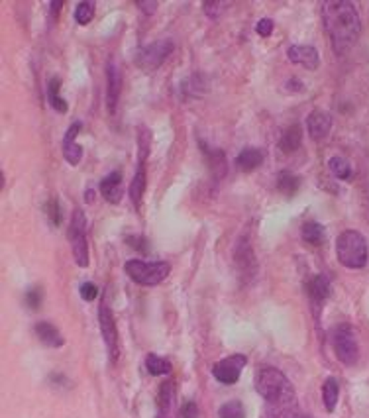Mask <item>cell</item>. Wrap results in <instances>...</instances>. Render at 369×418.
I'll use <instances>...</instances> for the list:
<instances>
[{"label":"cell","mask_w":369,"mask_h":418,"mask_svg":"<svg viewBox=\"0 0 369 418\" xmlns=\"http://www.w3.org/2000/svg\"><path fill=\"white\" fill-rule=\"evenodd\" d=\"M95 16V4L92 2H81V4H77V9H75V20H77V24L87 26Z\"/></svg>","instance_id":"cell-29"},{"label":"cell","mask_w":369,"mask_h":418,"mask_svg":"<svg viewBox=\"0 0 369 418\" xmlns=\"http://www.w3.org/2000/svg\"><path fill=\"white\" fill-rule=\"evenodd\" d=\"M291 418H312V417H306V414H299V412H295Z\"/></svg>","instance_id":"cell-38"},{"label":"cell","mask_w":369,"mask_h":418,"mask_svg":"<svg viewBox=\"0 0 369 418\" xmlns=\"http://www.w3.org/2000/svg\"><path fill=\"white\" fill-rule=\"evenodd\" d=\"M48 210H50L51 224L59 226V224H61V208H59L58 200H50V205H48Z\"/></svg>","instance_id":"cell-33"},{"label":"cell","mask_w":369,"mask_h":418,"mask_svg":"<svg viewBox=\"0 0 369 418\" xmlns=\"http://www.w3.org/2000/svg\"><path fill=\"white\" fill-rule=\"evenodd\" d=\"M301 187V179L296 177L295 173L291 171H281L279 177H277V189L287 195V197H293L296 191Z\"/></svg>","instance_id":"cell-23"},{"label":"cell","mask_w":369,"mask_h":418,"mask_svg":"<svg viewBox=\"0 0 369 418\" xmlns=\"http://www.w3.org/2000/svg\"><path fill=\"white\" fill-rule=\"evenodd\" d=\"M218 418H246V410L244 404L240 401L224 402L218 410Z\"/></svg>","instance_id":"cell-27"},{"label":"cell","mask_w":369,"mask_h":418,"mask_svg":"<svg viewBox=\"0 0 369 418\" xmlns=\"http://www.w3.org/2000/svg\"><path fill=\"white\" fill-rule=\"evenodd\" d=\"M59 87H61V79L59 77H53L50 82V89H48V99H50L51 108H55L59 114H65L67 112V102L61 97H59Z\"/></svg>","instance_id":"cell-24"},{"label":"cell","mask_w":369,"mask_h":418,"mask_svg":"<svg viewBox=\"0 0 369 418\" xmlns=\"http://www.w3.org/2000/svg\"><path fill=\"white\" fill-rule=\"evenodd\" d=\"M255 32L260 33V36H263V38H267V36L273 32V22H271L269 18H263V20H260L257 26H255Z\"/></svg>","instance_id":"cell-34"},{"label":"cell","mask_w":369,"mask_h":418,"mask_svg":"<svg viewBox=\"0 0 369 418\" xmlns=\"http://www.w3.org/2000/svg\"><path fill=\"white\" fill-rule=\"evenodd\" d=\"M63 157L69 165H79L82 157V148L75 141H67L63 139Z\"/></svg>","instance_id":"cell-28"},{"label":"cell","mask_w":369,"mask_h":418,"mask_svg":"<svg viewBox=\"0 0 369 418\" xmlns=\"http://www.w3.org/2000/svg\"><path fill=\"white\" fill-rule=\"evenodd\" d=\"M338 399H340V385H338L336 377H328L322 385V401L328 412L336 409Z\"/></svg>","instance_id":"cell-22"},{"label":"cell","mask_w":369,"mask_h":418,"mask_svg":"<svg viewBox=\"0 0 369 418\" xmlns=\"http://www.w3.org/2000/svg\"><path fill=\"white\" fill-rule=\"evenodd\" d=\"M332 345H334L336 358L344 365L358 363V360H360V345H358L352 326H348V324L336 326L334 332H332Z\"/></svg>","instance_id":"cell-7"},{"label":"cell","mask_w":369,"mask_h":418,"mask_svg":"<svg viewBox=\"0 0 369 418\" xmlns=\"http://www.w3.org/2000/svg\"><path fill=\"white\" fill-rule=\"evenodd\" d=\"M255 391L262 395L271 407H277L279 414L291 418L295 414V389L285 373L275 368H262L255 373Z\"/></svg>","instance_id":"cell-2"},{"label":"cell","mask_w":369,"mask_h":418,"mask_svg":"<svg viewBox=\"0 0 369 418\" xmlns=\"http://www.w3.org/2000/svg\"><path fill=\"white\" fill-rule=\"evenodd\" d=\"M173 50H175V43L171 40H157L138 51L136 63L144 71H156L157 67H161L165 59L171 55Z\"/></svg>","instance_id":"cell-8"},{"label":"cell","mask_w":369,"mask_h":418,"mask_svg":"<svg viewBox=\"0 0 369 418\" xmlns=\"http://www.w3.org/2000/svg\"><path fill=\"white\" fill-rule=\"evenodd\" d=\"M287 59L291 63H296V65L304 67V69H311V71H314L320 63L319 51L314 50L312 45H301V43L289 45Z\"/></svg>","instance_id":"cell-11"},{"label":"cell","mask_w":369,"mask_h":418,"mask_svg":"<svg viewBox=\"0 0 369 418\" xmlns=\"http://www.w3.org/2000/svg\"><path fill=\"white\" fill-rule=\"evenodd\" d=\"M328 169L332 175H336L338 179H344V181L352 179V167H350V164L346 161V157L342 156L330 157Z\"/></svg>","instance_id":"cell-25"},{"label":"cell","mask_w":369,"mask_h":418,"mask_svg":"<svg viewBox=\"0 0 369 418\" xmlns=\"http://www.w3.org/2000/svg\"><path fill=\"white\" fill-rule=\"evenodd\" d=\"M120 89H122V77L120 69L114 65V61H108L107 65V108L110 114H114L120 99Z\"/></svg>","instance_id":"cell-13"},{"label":"cell","mask_w":369,"mask_h":418,"mask_svg":"<svg viewBox=\"0 0 369 418\" xmlns=\"http://www.w3.org/2000/svg\"><path fill=\"white\" fill-rule=\"evenodd\" d=\"M79 291H81V299L82 301H87V303L95 301L97 295H99V289H97V285H95V283H89V281H87V283H82Z\"/></svg>","instance_id":"cell-30"},{"label":"cell","mask_w":369,"mask_h":418,"mask_svg":"<svg viewBox=\"0 0 369 418\" xmlns=\"http://www.w3.org/2000/svg\"><path fill=\"white\" fill-rule=\"evenodd\" d=\"M306 289L312 304H324V301L330 296V279L326 275H314L309 281Z\"/></svg>","instance_id":"cell-17"},{"label":"cell","mask_w":369,"mask_h":418,"mask_svg":"<svg viewBox=\"0 0 369 418\" xmlns=\"http://www.w3.org/2000/svg\"><path fill=\"white\" fill-rule=\"evenodd\" d=\"M198 417V407L197 402L187 401L181 407V418H197Z\"/></svg>","instance_id":"cell-32"},{"label":"cell","mask_w":369,"mask_h":418,"mask_svg":"<svg viewBox=\"0 0 369 418\" xmlns=\"http://www.w3.org/2000/svg\"><path fill=\"white\" fill-rule=\"evenodd\" d=\"M322 20L328 32L332 48L342 55L360 38L361 20L358 9L348 0H328L322 4Z\"/></svg>","instance_id":"cell-1"},{"label":"cell","mask_w":369,"mask_h":418,"mask_svg":"<svg viewBox=\"0 0 369 418\" xmlns=\"http://www.w3.org/2000/svg\"><path fill=\"white\" fill-rule=\"evenodd\" d=\"M26 304L30 306V309H40L41 304V289L40 287H33L30 289L28 293H26Z\"/></svg>","instance_id":"cell-31"},{"label":"cell","mask_w":369,"mask_h":418,"mask_svg":"<svg viewBox=\"0 0 369 418\" xmlns=\"http://www.w3.org/2000/svg\"><path fill=\"white\" fill-rule=\"evenodd\" d=\"M33 330H36V336L40 338L41 344L48 345V348H61V345L65 344L61 332L53 324H50V322H38Z\"/></svg>","instance_id":"cell-16"},{"label":"cell","mask_w":369,"mask_h":418,"mask_svg":"<svg viewBox=\"0 0 369 418\" xmlns=\"http://www.w3.org/2000/svg\"><path fill=\"white\" fill-rule=\"evenodd\" d=\"M100 195L110 205H118L122 200V173H108L107 177L100 181Z\"/></svg>","instance_id":"cell-14"},{"label":"cell","mask_w":369,"mask_h":418,"mask_svg":"<svg viewBox=\"0 0 369 418\" xmlns=\"http://www.w3.org/2000/svg\"><path fill=\"white\" fill-rule=\"evenodd\" d=\"M69 244L73 250L75 263L79 267H89V244H87V218L82 210H75L69 226Z\"/></svg>","instance_id":"cell-6"},{"label":"cell","mask_w":369,"mask_h":418,"mask_svg":"<svg viewBox=\"0 0 369 418\" xmlns=\"http://www.w3.org/2000/svg\"><path fill=\"white\" fill-rule=\"evenodd\" d=\"M149 139H151V134H149L146 128H140V154H138V167H136V173H134V179L130 183V198L132 205L136 208H140L141 198H144V193H146V185H148V177H146V159H148L149 154Z\"/></svg>","instance_id":"cell-5"},{"label":"cell","mask_w":369,"mask_h":418,"mask_svg":"<svg viewBox=\"0 0 369 418\" xmlns=\"http://www.w3.org/2000/svg\"><path fill=\"white\" fill-rule=\"evenodd\" d=\"M138 6H140V9L146 10V12H148V14H151V12H154V10L157 9V4H156V2H149V4H146V2H140V4H138Z\"/></svg>","instance_id":"cell-36"},{"label":"cell","mask_w":369,"mask_h":418,"mask_svg":"<svg viewBox=\"0 0 369 418\" xmlns=\"http://www.w3.org/2000/svg\"><path fill=\"white\" fill-rule=\"evenodd\" d=\"M336 257L348 269H361L368 263V242L358 230H346L336 240Z\"/></svg>","instance_id":"cell-3"},{"label":"cell","mask_w":369,"mask_h":418,"mask_svg":"<svg viewBox=\"0 0 369 418\" xmlns=\"http://www.w3.org/2000/svg\"><path fill=\"white\" fill-rule=\"evenodd\" d=\"M236 265H238L242 281L254 279L255 267H257V265H255L254 252H252V247L247 246V244H244V247L238 246V250H236Z\"/></svg>","instance_id":"cell-15"},{"label":"cell","mask_w":369,"mask_h":418,"mask_svg":"<svg viewBox=\"0 0 369 418\" xmlns=\"http://www.w3.org/2000/svg\"><path fill=\"white\" fill-rule=\"evenodd\" d=\"M330 128H332V116L326 110L316 108L306 118V130H309V136L314 141H320V139L326 138L330 134Z\"/></svg>","instance_id":"cell-12"},{"label":"cell","mask_w":369,"mask_h":418,"mask_svg":"<svg viewBox=\"0 0 369 418\" xmlns=\"http://www.w3.org/2000/svg\"><path fill=\"white\" fill-rule=\"evenodd\" d=\"M301 236L306 244L311 246H320L326 240V228L319 222H304L301 228Z\"/></svg>","instance_id":"cell-21"},{"label":"cell","mask_w":369,"mask_h":418,"mask_svg":"<svg viewBox=\"0 0 369 418\" xmlns=\"http://www.w3.org/2000/svg\"><path fill=\"white\" fill-rule=\"evenodd\" d=\"M146 368H148L151 375H167L171 371V363L156 355V353H149L148 358H146Z\"/></svg>","instance_id":"cell-26"},{"label":"cell","mask_w":369,"mask_h":418,"mask_svg":"<svg viewBox=\"0 0 369 418\" xmlns=\"http://www.w3.org/2000/svg\"><path fill=\"white\" fill-rule=\"evenodd\" d=\"M173 397H175L173 383L171 381H165L164 385L159 387V395H157V412H159V418H169L173 409Z\"/></svg>","instance_id":"cell-20"},{"label":"cell","mask_w":369,"mask_h":418,"mask_svg":"<svg viewBox=\"0 0 369 418\" xmlns=\"http://www.w3.org/2000/svg\"><path fill=\"white\" fill-rule=\"evenodd\" d=\"M247 358L242 355V353H234V355H228L220 360L213 368V375L216 377V381H220L224 385H234L240 379V373L242 369L246 368Z\"/></svg>","instance_id":"cell-10"},{"label":"cell","mask_w":369,"mask_h":418,"mask_svg":"<svg viewBox=\"0 0 369 418\" xmlns=\"http://www.w3.org/2000/svg\"><path fill=\"white\" fill-rule=\"evenodd\" d=\"M126 275L141 287H156L161 281L169 277L171 265L165 262H141V259H130L124 265Z\"/></svg>","instance_id":"cell-4"},{"label":"cell","mask_w":369,"mask_h":418,"mask_svg":"<svg viewBox=\"0 0 369 418\" xmlns=\"http://www.w3.org/2000/svg\"><path fill=\"white\" fill-rule=\"evenodd\" d=\"M263 164V151L257 148H246L240 151L238 159H236V165H238L240 171L250 173L257 169L260 165Z\"/></svg>","instance_id":"cell-19"},{"label":"cell","mask_w":369,"mask_h":418,"mask_svg":"<svg viewBox=\"0 0 369 418\" xmlns=\"http://www.w3.org/2000/svg\"><path fill=\"white\" fill-rule=\"evenodd\" d=\"M301 144H303V128L299 124L289 126L279 139V148L283 154H293V151L301 148Z\"/></svg>","instance_id":"cell-18"},{"label":"cell","mask_w":369,"mask_h":418,"mask_svg":"<svg viewBox=\"0 0 369 418\" xmlns=\"http://www.w3.org/2000/svg\"><path fill=\"white\" fill-rule=\"evenodd\" d=\"M99 324L100 334H102V340H105V344H107L108 355H110V361L116 363V361H118V355H120V350H118V330H116L114 316H112V311L108 309V304H100Z\"/></svg>","instance_id":"cell-9"},{"label":"cell","mask_w":369,"mask_h":418,"mask_svg":"<svg viewBox=\"0 0 369 418\" xmlns=\"http://www.w3.org/2000/svg\"><path fill=\"white\" fill-rule=\"evenodd\" d=\"M79 132H81V122L71 124V128H69V130H67V134H65L67 141H75V136H77Z\"/></svg>","instance_id":"cell-35"},{"label":"cell","mask_w":369,"mask_h":418,"mask_svg":"<svg viewBox=\"0 0 369 418\" xmlns=\"http://www.w3.org/2000/svg\"><path fill=\"white\" fill-rule=\"evenodd\" d=\"M287 89H291V90H299V89H303V87H301V85H299V82H296V79L295 77H293V79H291V81L287 82Z\"/></svg>","instance_id":"cell-37"}]
</instances>
